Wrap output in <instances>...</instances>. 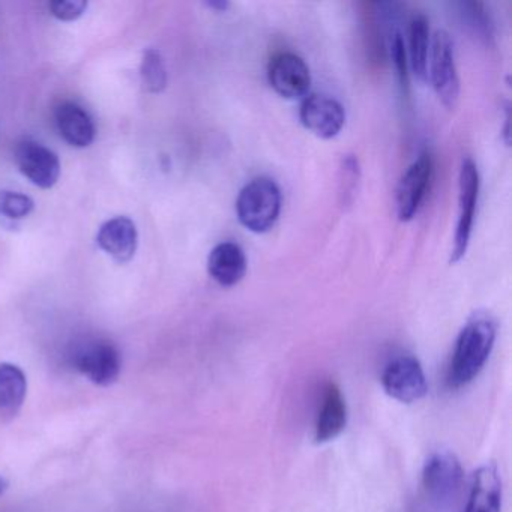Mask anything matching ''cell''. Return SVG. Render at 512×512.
Wrapping results in <instances>:
<instances>
[{"instance_id": "20", "label": "cell", "mask_w": 512, "mask_h": 512, "mask_svg": "<svg viewBox=\"0 0 512 512\" xmlns=\"http://www.w3.org/2000/svg\"><path fill=\"white\" fill-rule=\"evenodd\" d=\"M458 8H460V16L463 17V22L466 23L467 28L472 29L481 40L490 44V41L494 38L493 23H491L490 16L485 11L484 4L461 2V4H458Z\"/></svg>"}, {"instance_id": "17", "label": "cell", "mask_w": 512, "mask_h": 512, "mask_svg": "<svg viewBox=\"0 0 512 512\" xmlns=\"http://www.w3.org/2000/svg\"><path fill=\"white\" fill-rule=\"evenodd\" d=\"M28 394V380L22 368L0 364V418L11 421L19 415Z\"/></svg>"}, {"instance_id": "11", "label": "cell", "mask_w": 512, "mask_h": 512, "mask_svg": "<svg viewBox=\"0 0 512 512\" xmlns=\"http://www.w3.org/2000/svg\"><path fill=\"white\" fill-rule=\"evenodd\" d=\"M463 479L460 460L449 451L434 452L424 464L422 485L431 497L446 500L457 493Z\"/></svg>"}, {"instance_id": "21", "label": "cell", "mask_w": 512, "mask_h": 512, "mask_svg": "<svg viewBox=\"0 0 512 512\" xmlns=\"http://www.w3.org/2000/svg\"><path fill=\"white\" fill-rule=\"evenodd\" d=\"M35 203L26 194L0 191V217L7 220H22L34 211Z\"/></svg>"}, {"instance_id": "8", "label": "cell", "mask_w": 512, "mask_h": 512, "mask_svg": "<svg viewBox=\"0 0 512 512\" xmlns=\"http://www.w3.org/2000/svg\"><path fill=\"white\" fill-rule=\"evenodd\" d=\"M431 176H433V157L428 152H424L416 158L415 163L407 169L398 182V220L407 223L415 218L430 187Z\"/></svg>"}, {"instance_id": "12", "label": "cell", "mask_w": 512, "mask_h": 512, "mask_svg": "<svg viewBox=\"0 0 512 512\" xmlns=\"http://www.w3.org/2000/svg\"><path fill=\"white\" fill-rule=\"evenodd\" d=\"M347 425V404L340 386L329 382L323 389L322 403L317 415L314 439L316 443H328L337 439Z\"/></svg>"}, {"instance_id": "5", "label": "cell", "mask_w": 512, "mask_h": 512, "mask_svg": "<svg viewBox=\"0 0 512 512\" xmlns=\"http://www.w3.org/2000/svg\"><path fill=\"white\" fill-rule=\"evenodd\" d=\"M430 77L443 106L455 109L460 98V77L455 65L454 44L445 31H437L431 41Z\"/></svg>"}, {"instance_id": "16", "label": "cell", "mask_w": 512, "mask_h": 512, "mask_svg": "<svg viewBox=\"0 0 512 512\" xmlns=\"http://www.w3.org/2000/svg\"><path fill=\"white\" fill-rule=\"evenodd\" d=\"M56 124L65 142L74 148H86L91 145L97 134L91 115L79 104H61L56 110Z\"/></svg>"}, {"instance_id": "13", "label": "cell", "mask_w": 512, "mask_h": 512, "mask_svg": "<svg viewBox=\"0 0 512 512\" xmlns=\"http://www.w3.org/2000/svg\"><path fill=\"white\" fill-rule=\"evenodd\" d=\"M97 242L116 262L127 263L136 254L139 233L130 218L116 217L101 226Z\"/></svg>"}, {"instance_id": "9", "label": "cell", "mask_w": 512, "mask_h": 512, "mask_svg": "<svg viewBox=\"0 0 512 512\" xmlns=\"http://www.w3.org/2000/svg\"><path fill=\"white\" fill-rule=\"evenodd\" d=\"M268 77L274 91L287 100L305 98L311 88L310 68L295 53L275 55L269 62Z\"/></svg>"}, {"instance_id": "25", "label": "cell", "mask_w": 512, "mask_h": 512, "mask_svg": "<svg viewBox=\"0 0 512 512\" xmlns=\"http://www.w3.org/2000/svg\"><path fill=\"white\" fill-rule=\"evenodd\" d=\"M208 7H211L212 10L226 11L229 8V4L227 2H209Z\"/></svg>"}, {"instance_id": "22", "label": "cell", "mask_w": 512, "mask_h": 512, "mask_svg": "<svg viewBox=\"0 0 512 512\" xmlns=\"http://www.w3.org/2000/svg\"><path fill=\"white\" fill-rule=\"evenodd\" d=\"M391 58L394 62L395 73L400 80L401 88L409 91V59H407L406 46L401 34H395L391 41Z\"/></svg>"}, {"instance_id": "10", "label": "cell", "mask_w": 512, "mask_h": 512, "mask_svg": "<svg viewBox=\"0 0 512 512\" xmlns=\"http://www.w3.org/2000/svg\"><path fill=\"white\" fill-rule=\"evenodd\" d=\"M20 172L37 187L49 190L55 187L61 176L58 155L34 140H23L16 151Z\"/></svg>"}, {"instance_id": "7", "label": "cell", "mask_w": 512, "mask_h": 512, "mask_svg": "<svg viewBox=\"0 0 512 512\" xmlns=\"http://www.w3.org/2000/svg\"><path fill=\"white\" fill-rule=\"evenodd\" d=\"M302 125L320 139H334L346 124L344 107L325 94L307 95L299 109Z\"/></svg>"}, {"instance_id": "26", "label": "cell", "mask_w": 512, "mask_h": 512, "mask_svg": "<svg viewBox=\"0 0 512 512\" xmlns=\"http://www.w3.org/2000/svg\"><path fill=\"white\" fill-rule=\"evenodd\" d=\"M506 127H505V143L509 145V121H511V113H509V106L506 104Z\"/></svg>"}, {"instance_id": "24", "label": "cell", "mask_w": 512, "mask_h": 512, "mask_svg": "<svg viewBox=\"0 0 512 512\" xmlns=\"http://www.w3.org/2000/svg\"><path fill=\"white\" fill-rule=\"evenodd\" d=\"M49 8L56 19L62 20V22H73L83 16L88 8V2L85 0H55V2H50Z\"/></svg>"}, {"instance_id": "23", "label": "cell", "mask_w": 512, "mask_h": 512, "mask_svg": "<svg viewBox=\"0 0 512 512\" xmlns=\"http://www.w3.org/2000/svg\"><path fill=\"white\" fill-rule=\"evenodd\" d=\"M341 196L346 205L352 203L353 196H355L356 185L359 181V164L358 158L353 155H347L343 158V166H341Z\"/></svg>"}, {"instance_id": "4", "label": "cell", "mask_w": 512, "mask_h": 512, "mask_svg": "<svg viewBox=\"0 0 512 512\" xmlns=\"http://www.w3.org/2000/svg\"><path fill=\"white\" fill-rule=\"evenodd\" d=\"M458 221L455 229L454 247H452L451 263L460 262L469 248L475 221L476 205L479 196L478 167L472 158H464L458 178Z\"/></svg>"}, {"instance_id": "6", "label": "cell", "mask_w": 512, "mask_h": 512, "mask_svg": "<svg viewBox=\"0 0 512 512\" xmlns=\"http://www.w3.org/2000/svg\"><path fill=\"white\" fill-rule=\"evenodd\" d=\"M386 394L404 404L416 403L427 394L428 385L421 362L412 355L392 359L382 374Z\"/></svg>"}, {"instance_id": "18", "label": "cell", "mask_w": 512, "mask_h": 512, "mask_svg": "<svg viewBox=\"0 0 512 512\" xmlns=\"http://www.w3.org/2000/svg\"><path fill=\"white\" fill-rule=\"evenodd\" d=\"M430 26L424 14H415L410 22V67L419 80L427 79Z\"/></svg>"}, {"instance_id": "27", "label": "cell", "mask_w": 512, "mask_h": 512, "mask_svg": "<svg viewBox=\"0 0 512 512\" xmlns=\"http://www.w3.org/2000/svg\"><path fill=\"white\" fill-rule=\"evenodd\" d=\"M8 490V481L4 476H0V496Z\"/></svg>"}, {"instance_id": "1", "label": "cell", "mask_w": 512, "mask_h": 512, "mask_svg": "<svg viewBox=\"0 0 512 512\" xmlns=\"http://www.w3.org/2000/svg\"><path fill=\"white\" fill-rule=\"evenodd\" d=\"M496 341V323L488 316H476L466 323L458 335L449 364L446 383L458 389L476 379L490 358Z\"/></svg>"}, {"instance_id": "2", "label": "cell", "mask_w": 512, "mask_h": 512, "mask_svg": "<svg viewBox=\"0 0 512 512\" xmlns=\"http://www.w3.org/2000/svg\"><path fill=\"white\" fill-rule=\"evenodd\" d=\"M281 212V191L269 178L248 182L236 200V214L245 229L266 233L275 226Z\"/></svg>"}, {"instance_id": "15", "label": "cell", "mask_w": 512, "mask_h": 512, "mask_svg": "<svg viewBox=\"0 0 512 512\" xmlns=\"http://www.w3.org/2000/svg\"><path fill=\"white\" fill-rule=\"evenodd\" d=\"M208 271L220 286H236L247 274V257L244 250L235 242L218 244L209 254Z\"/></svg>"}, {"instance_id": "19", "label": "cell", "mask_w": 512, "mask_h": 512, "mask_svg": "<svg viewBox=\"0 0 512 512\" xmlns=\"http://www.w3.org/2000/svg\"><path fill=\"white\" fill-rule=\"evenodd\" d=\"M143 85L146 91L160 94L167 86V71L161 53L155 49L146 50L140 67Z\"/></svg>"}, {"instance_id": "3", "label": "cell", "mask_w": 512, "mask_h": 512, "mask_svg": "<svg viewBox=\"0 0 512 512\" xmlns=\"http://www.w3.org/2000/svg\"><path fill=\"white\" fill-rule=\"evenodd\" d=\"M70 361L77 371L100 386L112 385L121 374L122 359L118 347L101 338L80 341L71 350Z\"/></svg>"}, {"instance_id": "14", "label": "cell", "mask_w": 512, "mask_h": 512, "mask_svg": "<svg viewBox=\"0 0 512 512\" xmlns=\"http://www.w3.org/2000/svg\"><path fill=\"white\" fill-rule=\"evenodd\" d=\"M502 479L494 464H484L473 475L469 500L464 512H500Z\"/></svg>"}]
</instances>
